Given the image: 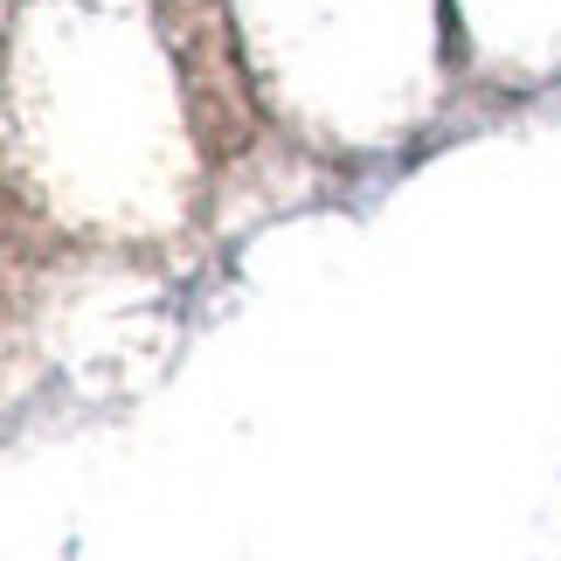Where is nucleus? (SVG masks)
<instances>
[]
</instances>
